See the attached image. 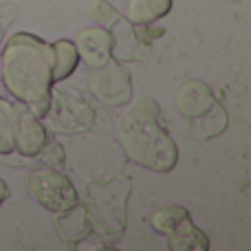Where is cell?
<instances>
[{
    "mask_svg": "<svg viewBox=\"0 0 251 251\" xmlns=\"http://www.w3.org/2000/svg\"><path fill=\"white\" fill-rule=\"evenodd\" d=\"M163 225H170V227H176V234H168L170 238V247L172 249H194V247H201V249H207V240L205 236L201 234L199 229H194V225L190 223L187 214L178 207H170L165 212H159L154 216V227H163Z\"/></svg>",
    "mask_w": 251,
    "mask_h": 251,
    "instance_id": "6da1fadb",
    "label": "cell"
}]
</instances>
